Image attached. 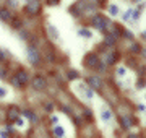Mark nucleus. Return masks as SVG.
Wrapping results in <instances>:
<instances>
[{
    "label": "nucleus",
    "instance_id": "nucleus-1",
    "mask_svg": "<svg viewBox=\"0 0 146 138\" xmlns=\"http://www.w3.org/2000/svg\"><path fill=\"white\" fill-rule=\"evenodd\" d=\"M28 80H29V78H28V73L21 70V72H18V73L13 76L11 83H13L15 86H18V88H23L25 85H28Z\"/></svg>",
    "mask_w": 146,
    "mask_h": 138
},
{
    "label": "nucleus",
    "instance_id": "nucleus-2",
    "mask_svg": "<svg viewBox=\"0 0 146 138\" xmlns=\"http://www.w3.org/2000/svg\"><path fill=\"white\" fill-rule=\"evenodd\" d=\"M28 57H29V62L33 65H37L41 62V55H39V52L33 46H28Z\"/></svg>",
    "mask_w": 146,
    "mask_h": 138
},
{
    "label": "nucleus",
    "instance_id": "nucleus-3",
    "mask_svg": "<svg viewBox=\"0 0 146 138\" xmlns=\"http://www.w3.org/2000/svg\"><path fill=\"white\" fill-rule=\"evenodd\" d=\"M91 25H93L96 29H104V28L109 25V21L106 20L104 16H94L93 20H91Z\"/></svg>",
    "mask_w": 146,
    "mask_h": 138
},
{
    "label": "nucleus",
    "instance_id": "nucleus-4",
    "mask_svg": "<svg viewBox=\"0 0 146 138\" xmlns=\"http://www.w3.org/2000/svg\"><path fill=\"white\" fill-rule=\"evenodd\" d=\"M46 86H47L46 78H42V76H34V78H33V88H34V90L42 91V90H46Z\"/></svg>",
    "mask_w": 146,
    "mask_h": 138
},
{
    "label": "nucleus",
    "instance_id": "nucleus-5",
    "mask_svg": "<svg viewBox=\"0 0 146 138\" xmlns=\"http://www.w3.org/2000/svg\"><path fill=\"white\" fill-rule=\"evenodd\" d=\"M86 65H88L89 68H94V67H98V65H99V58L91 54V55L86 57Z\"/></svg>",
    "mask_w": 146,
    "mask_h": 138
},
{
    "label": "nucleus",
    "instance_id": "nucleus-6",
    "mask_svg": "<svg viewBox=\"0 0 146 138\" xmlns=\"http://www.w3.org/2000/svg\"><path fill=\"white\" fill-rule=\"evenodd\" d=\"M88 83H89V86H91V88H94V90H99L101 86H102V81H101L98 76H89Z\"/></svg>",
    "mask_w": 146,
    "mask_h": 138
},
{
    "label": "nucleus",
    "instance_id": "nucleus-7",
    "mask_svg": "<svg viewBox=\"0 0 146 138\" xmlns=\"http://www.w3.org/2000/svg\"><path fill=\"white\" fill-rule=\"evenodd\" d=\"M0 18L3 21H11V11L8 8H0Z\"/></svg>",
    "mask_w": 146,
    "mask_h": 138
},
{
    "label": "nucleus",
    "instance_id": "nucleus-8",
    "mask_svg": "<svg viewBox=\"0 0 146 138\" xmlns=\"http://www.w3.org/2000/svg\"><path fill=\"white\" fill-rule=\"evenodd\" d=\"M101 117H102L104 122H110V120H112V112H110L109 109H102V111H101Z\"/></svg>",
    "mask_w": 146,
    "mask_h": 138
},
{
    "label": "nucleus",
    "instance_id": "nucleus-9",
    "mask_svg": "<svg viewBox=\"0 0 146 138\" xmlns=\"http://www.w3.org/2000/svg\"><path fill=\"white\" fill-rule=\"evenodd\" d=\"M28 11H29V13H37V11H39V3L29 0V3H28Z\"/></svg>",
    "mask_w": 146,
    "mask_h": 138
},
{
    "label": "nucleus",
    "instance_id": "nucleus-10",
    "mask_svg": "<svg viewBox=\"0 0 146 138\" xmlns=\"http://www.w3.org/2000/svg\"><path fill=\"white\" fill-rule=\"evenodd\" d=\"M117 58H119V52H110L109 55H107V58H106V62L109 65H112V64L117 62Z\"/></svg>",
    "mask_w": 146,
    "mask_h": 138
},
{
    "label": "nucleus",
    "instance_id": "nucleus-11",
    "mask_svg": "<svg viewBox=\"0 0 146 138\" xmlns=\"http://www.w3.org/2000/svg\"><path fill=\"white\" fill-rule=\"evenodd\" d=\"M122 125H123V128H130L131 125H133V119L128 117V115L122 117Z\"/></svg>",
    "mask_w": 146,
    "mask_h": 138
},
{
    "label": "nucleus",
    "instance_id": "nucleus-12",
    "mask_svg": "<svg viewBox=\"0 0 146 138\" xmlns=\"http://www.w3.org/2000/svg\"><path fill=\"white\" fill-rule=\"evenodd\" d=\"M47 29H49V33H50V36L54 37V39H60V34H58V31H57V28H54L52 25H47Z\"/></svg>",
    "mask_w": 146,
    "mask_h": 138
},
{
    "label": "nucleus",
    "instance_id": "nucleus-13",
    "mask_svg": "<svg viewBox=\"0 0 146 138\" xmlns=\"http://www.w3.org/2000/svg\"><path fill=\"white\" fill-rule=\"evenodd\" d=\"M78 36L80 37H86V39H91V37H93V33L89 31V29H84L83 28V29H80L78 31Z\"/></svg>",
    "mask_w": 146,
    "mask_h": 138
},
{
    "label": "nucleus",
    "instance_id": "nucleus-14",
    "mask_svg": "<svg viewBox=\"0 0 146 138\" xmlns=\"http://www.w3.org/2000/svg\"><path fill=\"white\" fill-rule=\"evenodd\" d=\"M20 115V112H18V109H15V107H11L10 109V112H8V120H10V122H13V120H15L16 117Z\"/></svg>",
    "mask_w": 146,
    "mask_h": 138
},
{
    "label": "nucleus",
    "instance_id": "nucleus-15",
    "mask_svg": "<svg viewBox=\"0 0 146 138\" xmlns=\"http://www.w3.org/2000/svg\"><path fill=\"white\" fill-rule=\"evenodd\" d=\"M109 13L112 16H117L120 13V10H119V7L115 5V3H112V5H109Z\"/></svg>",
    "mask_w": 146,
    "mask_h": 138
},
{
    "label": "nucleus",
    "instance_id": "nucleus-16",
    "mask_svg": "<svg viewBox=\"0 0 146 138\" xmlns=\"http://www.w3.org/2000/svg\"><path fill=\"white\" fill-rule=\"evenodd\" d=\"M54 135H55V137H63V135H65V130H63L62 127H55L54 128Z\"/></svg>",
    "mask_w": 146,
    "mask_h": 138
},
{
    "label": "nucleus",
    "instance_id": "nucleus-17",
    "mask_svg": "<svg viewBox=\"0 0 146 138\" xmlns=\"http://www.w3.org/2000/svg\"><path fill=\"white\" fill-rule=\"evenodd\" d=\"M117 75H119V76H125V75H127V70L123 68V67H119V68H117Z\"/></svg>",
    "mask_w": 146,
    "mask_h": 138
},
{
    "label": "nucleus",
    "instance_id": "nucleus-18",
    "mask_svg": "<svg viewBox=\"0 0 146 138\" xmlns=\"http://www.w3.org/2000/svg\"><path fill=\"white\" fill-rule=\"evenodd\" d=\"M7 94H8V91H7L5 88H3V86H0V99H3V98H5Z\"/></svg>",
    "mask_w": 146,
    "mask_h": 138
},
{
    "label": "nucleus",
    "instance_id": "nucleus-19",
    "mask_svg": "<svg viewBox=\"0 0 146 138\" xmlns=\"http://www.w3.org/2000/svg\"><path fill=\"white\" fill-rule=\"evenodd\" d=\"M25 115H26L28 119H31V120H36V115H34L33 112H29V111H26V112H25Z\"/></svg>",
    "mask_w": 146,
    "mask_h": 138
},
{
    "label": "nucleus",
    "instance_id": "nucleus-20",
    "mask_svg": "<svg viewBox=\"0 0 146 138\" xmlns=\"http://www.w3.org/2000/svg\"><path fill=\"white\" fill-rule=\"evenodd\" d=\"M76 76H78V75H76V72H73V70H70V72H68V78H70V80H75Z\"/></svg>",
    "mask_w": 146,
    "mask_h": 138
},
{
    "label": "nucleus",
    "instance_id": "nucleus-21",
    "mask_svg": "<svg viewBox=\"0 0 146 138\" xmlns=\"http://www.w3.org/2000/svg\"><path fill=\"white\" fill-rule=\"evenodd\" d=\"M145 83H146L145 78H140V80H138V85H136V86H138V88H145Z\"/></svg>",
    "mask_w": 146,
    "mask_h": 138
},
{
    "label": "nucleus",
    "instance_id": "nucleus-22",
    "mask_svg": "<svg viewBox=\"0 0 146 138\" xmlns=\"http://www.w3.org/2000/svg\"><path fill=\"white\" fill-rule=\"evenodd\" d=\"M131 50H135V52H138V50H140V47H138V44H133V46H131Z\"/></svg>",
    "mask_w": 146,
    "mask_h": 138
},
{
    "label": "nucleus",
    "instance_id": "nucleus-23",
    "mask_svg": "<svg viewBox=\"0 0 146 138\" xmlns=\"http://www.w3.org/2000/svg\"><path fill=\"white\" fill-rule=\"evenodd\" d=\"M3 60H5V54L0 50V62H3Z\"/></svg>",
    "mask_w": 146,
    "mask_h": 138
},
{
    "label": "nucleus",
    "instance_id": "nucleus-24",
    "mask_svg": "<svg viewBox=\"0 0 146 138\" xmlns=\"http://www.w3.org/2000/svg\"><path fill=\"white\" fill-rule=\"evenodd\" d=\"M49 3H58V0H49Z\"/></svg>",
    "mask_w": 146,
    "mask_h": 138
},
{
    "label": "nucleus",
    "instance_id": "nucleus-25",
    "mask_svg": "<svg viewBox=\"0 0 146 138\" xmlns=\"http://www.w3.org/2000/svg\"><path fill=\"white\" fill-rule=\"evenodd\" d=\"M143 37H145V39H146V29H145V31H143Z\"/></svg>",
    "mask_w": 146,
    "mask_h": 138
},
{
    "label": "nucleus",
    "instance_id": "nucleus-26",
    "mask_svg": "<svg viewBox=\"0 0 146 138\" xmlns=\"http://www.w3.org/2000/svg\"><path fill=\"white\" fill-rule=\"evenodd\" d=\"M135 2H138V0H135Z\"/></svg>",
    "mask_w": 146,
    "mask_h": 138
},
{
    "label": "nucleus",
    "instance_id": "nucleus-27",
    "mask_svg": "<svg viewBox=\"0 0 146 138\" xmlns=\"http://www.w3.org/2000/svg\"><path fill=\"white\" fill-rule=\"evenodd\" d=\"M145 99H146V96H145Z\"/></svg>",
    "mask_w": 146,
    "mask_h": 138
}]
</instances>
